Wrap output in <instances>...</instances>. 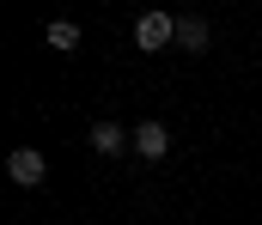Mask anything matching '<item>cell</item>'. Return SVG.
<instances>
[{
  "instance_id": "cell-4",
  "label": "cell",
  "mask_w": 262,
  "mask_h": 225,
  "mask_svg": "<svg viewBox=\"0 0 262 225\" xmlns=\"http://www.w3.org/2000/svg\"><path fill=\"white\" fill-rule=\"evenodd\" d=\"M165 152H171V128H165V122H134V158L159 164Z\"/></svg>"
},
{
  "instance_id": "cell-5",
  "label": "cell",
  "mask_w": 262,
  "mask_h": 225,
  "mask_svg": "<svg viewBox=\"0 0 262 225\" xmlns=\"http://www.w3.org/2000/svg\"><path fill=\"white\" fill-rule=\"evenodd\" d=\"M177 49L183 55H207V18H195V12L177 18Z\"/></svg>"
},
{
  "instance_id": "cell-3",
  "label": "cell",
  "mask_w": 262,
  "mask_h": 225,
  "mask_svg": "<svg viewBox=\"0 0 262 225\" xmlns=\"http://www.w3.org/2000/svg\"><path fill=\"white\" fill-rule=\"evenodd\" d=\"M85 146L98 152V158H122V152H134V134L122 128V122H92V134H85Z\"/></svg>"
},
{
  "instance_id": "cell-2",
  "label": "cell",
  "mask_w": 262,
  "mask_h": 225,
  "mask_svg": "<svg viewBox=\"0 0 262 225\" xmlns=\"http://www.w3.org/2000/svg\"><path fill=\"white\" fill-rule=\"evenodd\" d=\"M6 177H12L18 189H37V183L49 177V158H43V146H12V152H6Z\"/></svg>"
},
{
  "instance_id": "cell-1",
  "label": "cell",
  "mask_w": 262,
  "mask_h": 225,
  "mask_svg": "<svg viewBox=\"0 0 262 225\" xmlns=\"http://www.w3.org/2000/svg\"><path fill=\"white\" fill-rule=\"evenodd\" d=\"M134 49H146V55L177 49V18H171V12H140V18H134Z\"/></svg>"
},
{
  "instance_id": "cell-6",
  "label": "cell",
  "mask_w": 262,
  "mask_h": 225,
  "mask_svg": "<svg viewBox=\"0 0 262 225\" xmlns=\"http://www.w3.org/2000/svg\"><path fill=\"white\" fill-rule=\"evenodd\" d=\"M43 43H49L55 55H73V49H79V24H73V18H55V24L43 31Z\"/></svg>"
}]
</instances>
